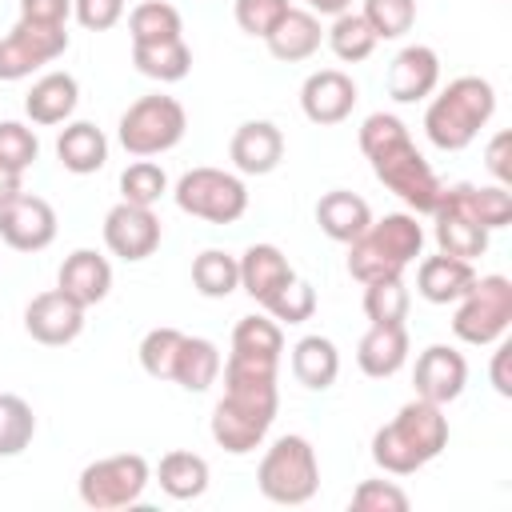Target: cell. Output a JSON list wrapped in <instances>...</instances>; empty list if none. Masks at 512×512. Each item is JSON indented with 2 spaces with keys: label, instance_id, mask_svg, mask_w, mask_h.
<instances>
[{
  "label": "cell",
  "instance_id": "cell-40",
  "mask_svg": "<svg viewBox=\"0 0 512 512\" xmlns=\"http://www.w3.org/2000/svg\"><path fill=\"white\" fill-rule=\"evenodd\" d=\"M264 312H268L276 324H304V320H312V312H316V288H312L308 280L292 276V280L264 304Z\"/></svg>",
  "mask_w": 512,
  "mask_h": 512
},
{
  "label": "cell",
  "instance_id": "cell-24",
  "mask_svg": "<svg viewBox=\"0 0 512 512\" xmlns=\"http://www.w3.org/2000/svg\"><path fill=\"white\" fill-rule=\"evenodd\" d=\"M292 276H296V272H292L288 256H284L276 244H252V248L240 256V288H244L256 304H268Z\"/></svg>",
  "mask_w": 512,
  "mask_h": 512
},
{
  "label": "cell",
  "instance_id": "cell-45",
  "mask_svg": "<svg viewBox=\"0 0 512 512\" xmlns=\"http://www.w3.org/2000/svg\"><path fill=\"white\" fill-rule=\"evenodd\" d=\"M72 16H76L88 32H108V28L120 24L124 0H72Z\"/></svg>",
  "mask_w": 512,
  "mask_h": 512
},
{
  "label": "cell",
  "instance_id": "cell-23",
  "mask_svg": "<svg viewBox=\"0 0 512 512\" xmlns=\"http://www.w3.org/2000/svg\"><path fill=\"white\" fill-rule=\"evenodd\" d=\"M316 224L328 240L336 244H352L368 224H372V208L364 196L348 192V188H332L316 200Z\"/></svg>",
  "mask_w": 512,
  "mask_h": 512
},
{
  "label": "cell",
  "instance_id": "cell-41",
  "mask_svg": "<svg viewBox=\"0 0 512 512\" xmlns=\"http://www.w3.org/2000/svg\"><path fill=\"white\" fill-rule=\"evenodd\" d=\"M180 340H184L180 328H152V332L140 340V368H144L152 380H172Z\"/></svg>",
  "mask_w": 512,
  "mask_h": 512
},
{
  "label": "cell",
  "instance_id": "cell-29",
  "mask_svg": "<svg viewBox=\"0 0 512 512\" xmlns=\"http://www.w3.org/2000/svg\"><path fill=\"white\" fill-rule=\"evenodd\" d=\"M220 348L204 336H184L180 340V352H176V368H172V380L184 388V392H208L220 376Z\"/></svg>",
  "mask_w": 512,
  "mask_h": 512
},
{
  "label": "cell",
  "instance_id": "cell-39",
  "mask_svg": "<svg viewBox=\"0 0 512 512\" xmlns=\"http://www.w3.org/2000/svg\"><path fill=\"white\" fill-rule=\"evenodd\" d=\"M360 16L376 32V40H400L416 24V0H364Z\"/></svg>",
  "mask_w": 512,
  "mask_h": 512
},
{
  "label": "cell",
  "instance_id": "cell-46",
  "mask_svg": "<svg viewBox=\"0 0 512 512\" xmlns=\"http://www.w3.org/2000/svg\"><path fill=\"white\" fill-rule=\"evenodd\" d=\"M72 0H20V20L32 24H68Z\"/></svg>",
  "mask_w": 512,
  "mask_h": 512
},
{
  "label": "cell",
  "instance_id": "cell-19",
  "mask_svg": "<svg viewBox=\"0 0 512 512\" xmlns=\"http://www.w3.org/2000/svg\"><path fill=\"white\" fill-rule=\"evenodd\" d=\"M228 156L244 176H268L284 160V132L272 120H244L232 132Z\"/></svg>",
  "mask_w": 512,
  "mask_h": 512
},
{
  "label": "cell",
  "instance_id": "cell-37",
  "mask_svg": "<svg viewBox=\"0 0 512 512\" xmlns=\"http://www.w3.org/2000/svg\"><path fill=\"white\" fill-rule=\"evenodd\" d=\"M408 304H412V296H408V288H404L400 276L364 284V316L372 324H396V320H404L408 316Z\"/></svg>",
  "mask_w": 512,
  "mask_h": 512
},
{
  "label": "cell",
  "instance_id": "cell-50",
  "mask_svg": "<svg viewBox=\"0 0 512 512\" xmlns=\"http://www.w3.org/2000/svg\"><path fill=\"white\" fill-rule=\"evenodd\" d=\"M308 12H320V16H340V12H352V0H304Z\"/></svg>",
  "mask_w": 512,
  "mask_h": 512
},
{
  "label": "cell",
  "instance_id": "cell-33",
  "mask_svg": "<svg viewBox=\"0 0 512 512\" xmlns=\"http://www.w3.org/2000/svg\"><path fill=\"white\" fill-rule=\"evenodd\" d=\"M184 32L180 12L164 0H144L128 12V36L132 44H160V40H176Z\"/></svg>",
  "mask_w": 512,
  "mask_h": 512
},
{
  "label": "cell",
  "instance_id": "cell-12",
  "mask_svg": "<svg viewBox=\"0 0 512 512\" xmlns=\"http://www.w3.org/2000/svg\"><path fill=\"white\" fill-rule=\"evenodd\" d=\"M68 48V24H32L16 20L0 40V80H24L36 68L52 64Z\"/></svg>",
  "mask_w": 512,
  "mask_h": 512
},
{
  "label": "cell",
  "instance_id": "cell-26",
  "mask_svg": "<svg viewBox=\"0 0 512 512\" xmlns=\"http://www.w3.org/2000/svg\"><path fill=\"white\" fill-rule=\"evenodd\" d=\"M320 40H324V28H320L316 12H304V8H288V12L280 16V24L264 36L268 52H272L276 60H284V64L308 60V56L320 48Z\"/></svg>",
  "mask_w": 512,
  "mask_h": 512
},
{
  "label": "cell",
  "instance_id": "cell-27",
  "mask_svg": "<svg viewBox=\"0 0 512 512\" xmlns=\"http://www.w3.org/2000/svg\"><path fill=\"white\" fill-rule=\"evenodd\" d=\"M56 156H60V164H64L68 172L92 176V172H100L104 160H108V136H104L96 124H88V120H72V124H64V132L56 136Z\"/></svg>",
  "mask_w": 512,
  "mask_h": 512
},
{
  "label": "cell",
  "instance_id": "cell-10",
  "mask_svg": "<svg viewBox=\"0 0 512 512\" xmlns=\"http://www.w3.org/2000/svg\"><path fill=\"white\" fill-rule=\"evenodd\" d=\"M172 200L180 212L208 220V224H236L248 212V188L240 176L224 172V168H188L176 188Z\"/></svg>",
  "mask_w": 512,
  "mask_h": 512
},
{
  "label": "cell",
  "instance_id": "cell-2",
  "mask_svg": "<svg viewBox=\"0 0 512 512\" xmlns=\"http://www.w3.org/2000/svg\"><path fill=\"white\" fill-rule=\"evenodd\" d=\"M360 152L368 156L376 180L400 196L408 204V212L416 216H432L444 184L440 176L432 172V164L420 156V148L412 144L408 136V124L392 112H372L364 124H360Z\"/></svg>",
  "mask_w": 512,
  "mask_h": 512
},
{
  "label": "cell",
  "instance_id": "cell-20",
  "mask_svg": "<svg viewBox=\"0 0 512 512\" xmlns=\"http://www.w3.org/2000/svg\"><path fill=\"white\" fill-rule=\"evenodd\" d=\"M56 288L64 296H72L80 308H92L112 288V264L96 248H76V252L64 256V264L56 272Z\"/></svg>",
  "mask_w": 512,
  "mask_h": 512
},
{
  "label": "cell",
  "instance_id": "cell-8",
  "mask_svg": "<svg viewBox=\"0 0 512 512\" xmlns=\"http://www.w3.org/2000/svg\"><path fill=\"white\" fill-rule=\"evenodd\" d=\"M512 324V280L492 272V276H476V284L456 300L452 312V332L464 344H496L504 340Z\"/></svg>",
  "mask_w": 512,
  "mask_h": 512
},
{
  "label": "cell",
  "instance_id": "cell-42",
  "mask_svg": "<svg viewBox=\"0 0 512 512\" xmlns=\"http://www.w3.org/2000/svg\"><path fill=\"white\" fill-rule=\"evenodd\" d=\"M40 156V140L20 120H0V164L12 172H24Z\"/></svg>",
  "mask_w": 512,
  "mask_h": 512
},
{
  "label": "cell",
  "instance_id": "cell-1",
  "mask_svg": "<svg viewBox=\"0 0 512 512\" xmlns=\"http://www.w3.org/2000/svg\"><path fill=\"white\" fill-rule=\"evenodd\" d=\"M224 368V396L212 408V440L232 452L244 456L252 448L264 444L272 420H276V368L280 360L272 356H252V352H228Z\"/></svg>",
  "mask_w": 512,
  "mask_h": 512
},
{
  "label": "cell",
  "instance_id": "cell-11",
  "mask_svg": "<svg viewBox=\"0 0 512 512\" xmlns=\"http://www.w3.org/2000/svg\"><path fill=\"white\" fill-rule=\"evenodd\" d=\"M432 232H436V248L444 256L456 260H476L488 252V228L476 216V184H452L440 192L436 208H432Z\"/></svg>",
  "mask_w": 512,
  "mask_h": 512
},
{
  "label": "cell",
  "instance_id": "cell-25",
  "mask_svg": "<svg viewBox=\"0 0 512 512\" xmlns=\"http://www.w3.org/2000/svg\"><path fill=\"white\" fill-rule=\"evenodd\" d=\"M80 104V84L72 72H48L24 96V112L32 124H64Z\"/></svg>",
  "mask_w": 512,
  "mask_h": 512
},
{
  "label": "cell",
  "instance_id": "cell-49",
  "mask_svg": "<svg viewBox=\"0 0 512 512\" xmlns=\"http://www.w3.org/2000/svg\"><path fill=\"white\" fill-rule=\"evenodd\" d=\"M20 176H24V172H12V168L0 164V204L12 200L16 192H24V180H20Z\"/></svg>",
  "mask_w": 512,
  "mask_h": 512
},
{
  "label": "cell",
  "instance_id": "cell-43",
  "mask_svg": "<svg viewBox=\"0 0 512 512\" xmlns=\"http://www.w3.org/2000/svg\"><path fill=\"white\" fill-rule=\"evenodd\" d=\"M352 508L356 512H404L408 492L392 480H360L352 492Z\"/></svg>",
  "mask_w": 512,
  "mask_h": 512
},
{
  "label": "cell",
  "instance_id": "cell-13",
  "mask_svg": "<svg viewBox=\"0 0 512 512\" xmlns=\"http://www.w3.org/2000/svg\"><path fill=\"white\" fill-rule=\"evenodd\" d=\"M0 240L16 252H44L56 240V212L48 200L16 192L0 204Z\"/></svg>",
  "mask_w": 512,
  "mask_h": 512
},
{
  "label": "cell",
  "instance_id": "cell-31",
  "mask_svg": "<svg viewBox=\"0 0 512 512\" xmlns=\"http://www.w3.org/2000/svg\"><path fill=\"white\" fill-rule=\"evenodd\" d=\"M132 64L140 76L160 80V84H176L188 76L192 68V48L184 44V36L176 40H160V44H132Z\"/></svg>",
  "mask_w": 512,
  "mask_h": 512
},
{
  "label": "cell",
  "instance_id": "cell-14",
  "mask_svg": "<svg viewBox=\"0 0 512 512\" xmlns=\"http://www.w3.org/2000/svg\"><path fill=\"white\" fill-rule=\"evenodd\" d=\"M104 244H108L112 256H120L128 264L148 260L160 248V216L152 208H140V204L120 200L104 216Z\"/></svg>",
  "mask_w": 512,
  "mask_h": 512
},
{
  "label": "cell",
  "instance_id": "cell-5",
  "mask_svg": "<svg viewBox=\"0 0 512 512\" xmlns=\"http://www.w3.org/2000/svg\"><path fill=\"white\" fill-rule=\"evenodd\" d=\"M420 252H424V228L416 212H388L348 244V272L360 284L392 280V276H404V268Z\"/></svg>",
  "mask_w": 512,
  "mask_h": 512
},
{
  "label": "cell",
  "instance_id": "cell-9",
  "mask_svg": "<svg viewBox=\"0 0 512 512\" xmlns=\"http://www.w3.org/2000/svg\"><path fill=\"white\" fill-rule=\"evenodd\" d=\"M148 480H152V468L140 452H116V456H100V460L84 464L76 492L88 508L116 512V508H132L144 496Z\"/></svg>",
  "mask_w": 512,
  "mask_h": 512
},
{
  "label": "cell",
  "instance_id": "cell-32",
  "mask_svg": "<svg viewBox=\"0 0 512 512\" xmlns=\"http://www.w3.org/2000/svg\"><path fill=\"white\" fill-rule=\"evenodd\" d=\"M192 284L200 296L208 300H224L240 288V260L220 252V248H204L196 260H192Z\"/></svg>",
  "mask_w": 512,
  "mask_h": 512
},
{
  "label": "cell",
  "instance_id": "cell-28",
  "mask_svg": "<svg viewBox=\"0 0 512 512\" xmlns=\"http://www.w3.org/2000/svg\"><path fill=\"white\" fill-rule=\"evenodd\" d=\"M292 376L312 388V392H324L336 384L340 376V352L328 336H304L292 344Z\"/></svg>",
  "mask_w": 512,
  "mask_h": 512
},
{
  "label": "cell",
  "instance_id": "cell-22",
  "mask_svg": "<svg viewBox=\"0 0 512 512\" xmlns=\"http://www.w3.org/2000/svg\"><path fill=\"white\" fill-rule=\"evenodd\" d=\"M472 284H476L472 260H456V256L436 252V256H424L416 268V292L428 304H456Z\"/></svg>",
  "mask_w": 512,
  "mask_h": 512
},
{
  "label": "cell",
  "instance_id": "cell-4",
  "mask_svg": "<svg viewBox=\"0 0 512 512\" xmlns=\"http://www.w3.org/2000/svg\"><path fill=\"white\" fill-rule=\"evenodd\" d=\"M496 112V88L484 76H456L424 112V136L440 152L468 148Z\"/></svg>",
  "mask_w": 512,
  "mask_h": 512
},
{
  "label": "cell",
  "instance_id": "cell-3",
  "mask_svg": "<svg viewBox=\"0 0 512 512\" xmlns=\"http://www.w3.org/2000/svg\"><path fill=\"white\" fill-rule=\"evenodd\" d=\"M448 448V416L432 400H408L372 436V460L388 476H412Z\"/></svg>",
  "mask_w": 512,
  "mask_h": 512
},
{
  "label": "cell",
  "instance_id": "cell-36",
  "mask_svg": "<svg viewBox=\"0 0 512 512\" xmlns=\"http://www.w3.org/2000/svg\"><path fill=\"white\" fill-rule=\"evenodd\" d=\"M232 352H252V356H272L280 360L284 352V332L272 316H240L232 328Z\"/></svg>",
  "mask_w": 512,
  "mask_h": 512
},
{
  "label": "cell",
  "instance_id": "cell-35",
  "mask_svg": "<svg viewBox=\"0 0 512 512\" xmlns=\"http://www.w3.org/2000/svg\"><path fill=\"white\" fill-rule=\"evenodd\" d=\"M36 436L32 404L16 392H0V456H20Z\"/></svg>",
  "mask_w": 512,
  "mask_h": 512
},
{
  "label": "cell",
  "instance_id": "cell-47",
  "mask_svg": "<svg viewBox=\"0 0 512 512\" xmlns=\"http://www.w3.org/2000/svg\"><path fill=\"white\" fill-rule=\"evenodd\" d=\"M508 148H512V132H496L492 136V144H488V152H484V164H488V172L508 188V180H512V164H508Z\"/></svg>",
  "mask_w": 512,
  "mask_h": 512
},
{
  "label": "cell",
  "instance_id": "cell-38",
  "mask_svg": "<svg viewBox=\"0 0 512 512\" xmlns=\"http://www.w3.org/2000/svg\"><path fill=\"white\" fill-rule=\"evenodd\" d=\"M164 192H168V176H164V168L152 164V160H136V164H128V168L120 172V196H124L128 204L152 208V204H160Z\"/></svg>",
  "mask_w": 512,
  "mask_h": 512
},
{
  "label": "cell",
  "instance_id": "cell-16",
  "mask_svg": "<svg viewBox=\"0 0 512 512\" xmlns=\"http://www.w3.org/2000/svg\"><path fill=\"white\" fill-rule=\"evenodd\" d=\"M412 384H416V396L420 400H432V404L444 408V404L460 400V392L468 384V360L452 344H428L416 356Z\"/></svg>",
  "mask_w": 512,
  "mask_h": 512
},
{
  "label": "cell",
  "instance_id": "cell-18",
  "mask_svg": "<svg viewBox=\"0 0 512 512\" xmlns=\"http://www.w3.org/2000/svg\"><path fill=\"white\" fill-rule=\"evenodd\" d=\"M440 84V56L428 44H408L388 64V96L396 104H416Z\"/></svg>",
  "mask_w": 512,
  "mask_h": 512
},
{
  "label": "cell",
  "instance_id": "cell-17",
  "mask_svg": "<svg viewBox=\"0 0 512 512\" xmlns=\"http://www.w3.org/2000/svg\"><path fill=\"white\" fill-rule=\"evenodd\" d=\"M360 92H356V80L340 68H320L312 72L304 84H300V112L312 120V124H340L352 116Z\"/></svg>",
  "mask_w": 512,
  "mask_h": 512
},
{
  "label": "cell",
  "instance_id": "cell-7",
  "mask_svg": "<svg viewBox=\"0 0 512 512\" xmlns=\"http://www.w3.org/2000/svg\"><path fill=\"white\" fill-rule=\"evenodd\" d=\"M184 128H188L184 104L176 96L156 92V96H140L136 104H128V112L116 124V136H120L128 156L148 160V156L176 148L184 140Z\"/></svg>",
  "mask_w": 512,
  "mask_h": 512
},
{
  "label": "cell",
  "instance_id": "cell-44",
  "mask_svg": "<svg viewBox=\"0 0 512 512\" xmlns=\"http://www.w3.org/2000/svg\"><path fill=\"white\" fill-rule=\"evenodd\" d=\"M288 8H292L288 0H236V24H240V32L264 40L280 24V16Z\"/></svg>",
  "mask_w": 512,
  "mask_h": 512
},
{
  "label": "cell",
  "instance_id": "cell-48",
  "mask_svg": "<svg viewBox=\"0 0 512 512\" xmlns=\"http://www.w3.org/2000/svg\"><path fill=\"white\" fill-rule=\"evenodd\" d=\"M508 356H512V344H500L492 352V388L500 396H512V380H508Z\"/></svg>",
  "mask_w": 512,
  "mask_h": 512
},
{
  "label": "cell",
  "instance_id": "cell-6",
  "mask_svg": "<svg viewBox=\"0 0 512 512\" xmlns=\"http://www.w3.org/2000/svg\"><path fill=\"white\" fill-rule=\"evenodd\" d=\"M256 484L272 504H308L320 488L316 448L296 432L272 440V448L256 468Z\"/></svg>",
  "mask_w": 512,
  "mask_h": 512
},
{
  "label": "cell",
  "instance_id": "cell-15",
  "mask_svg": "<svg viewBox=\"0 0 512 512\" xmlns=\"http://www.w3.org/2000/svg\"><path fill=\"white\" fill-rule=\"evenodd\" d=\"M84 312L72 296H64L60 288L52 292H40L28 300L24 308V332L36 340V344H48V348H64L72 344L80 332H84Z\"/></svg>",
  "mask_w": 512,
  "mask_h": 512
},
{
  "label": "cell",
  "instance_id": "cell-21",
  "mask_svg": "<svg viewBox=\"0 0 512 512\" xmlns=\"http://www.w3.org/2000/svg\"><path fill=\"white\" fill-rule=\"evenodd\" d=\"M356 364L372 380L396 376L408 364V328H404V320H396V324H372L360 336V344H356Z\"/></svg>",
  "mask_w": 512,
  "mask_h": 512
},
{
  "label": "cell",
  "instance_id": "cell-30",
  "mask_svg": "<svg viewBox=\"0 0 512 512\" xmlns=\"http://www.w3.org/2000/svg\"><path fill=\"white\" fill-rule=\"evenodd\" d=\"M156 480L172 500H196L208 492V460L196 452H164L156 464Z\"/></svg>",
  "mask_w": 512,
  "mask_h": 512
},
{
  "label": "cell",
  "instance_id": "cell-34",
  "mask_svg": "<svg viewBox=\"0 0 512 512\" xmlns=\"http://www.w3.org/2000/svg\"><path fill=\"white\" fill-rule=\"evenodd\" d=\"M324 36H328V48H332L344 64H360V60H368L372 48L380 44L376 32L368 28V20H364L360 12H340V16H332V28H328Z\"/></svg>",
  "mask_w": 512,
  "mask_h": 512
}]
</instances>
